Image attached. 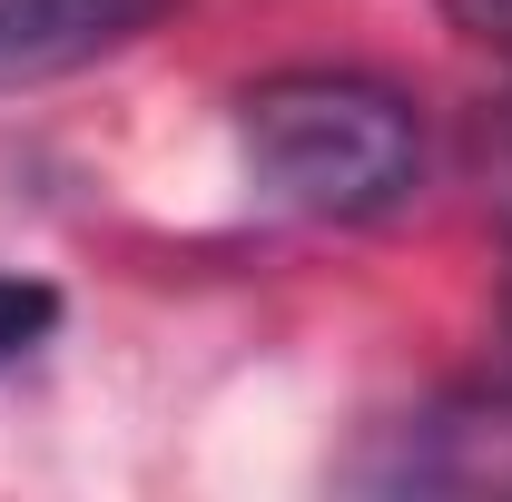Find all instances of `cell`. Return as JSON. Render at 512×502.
<instances>
[{
  "label": "cell",
  "mask_w": 512,
  "mask_h": 502,
  "mask_svg": "<svg viewBox=\"0 0 512 502\" xmlns=\"http://www.w3.org/2000/svg\"><path fill=\"white\" fill-rule=\"evenodd\" d=\"M503 178H512V119H503Z\"/></svg>",
  "instance_id": "5b68a950"
},
{
  "label": "cell",
  "mask_w": 512,
  "mask_h": 502,
  "mask_svg": "<svg viewBox=\"0 0 512 502\" xmlns=\"http://www.w3.org/2000/svg\"><path fill=\"white\" fill-rule=\"evenodd\" d=\"M237 148L266 207L365 227L424 188V119L365 69H276L237 109Z\"/></svg>",
  "instance_id": "6da1fadb"
},
{
  "label": "cell",
  "mask_w": 512,
  "mask_h": 502,
  "mask_svg": "<svg viewBox=\"0 0 512 502\" xmlns=\"http://www.w3.org/2000/svg\"><path fill=\"white\" fill-rule=\"evenodd\" d=\"M50 325H60V286H40V276H10V266H0V375H10V365H30V355L50 345Z\"/></svg>",
  "instance_id": "3957f363"
},
{
  "label": "cell",
  "mask_w": 512,
  "mask_h": 502,
  "mask_svg": "<svg viewBox=\"0 0 512 502\" xmlns=\"http://www.w3.org/2000/svg\"><path fill=\"white\" fill-rule=\"evenodd\" d=\"M168 10L178 0H0V99L119 60L128 40H148Z\"/></svg>",
  "instance_id": "7a4b0ae2"
},
{
  "label": "cell",
  "mask_w": 512,
  "mask_h": 502,
  "mask_svg": "<svg viewBox=\"0 0 512 502\" xmlns=\"http://www.w3.org/2000/svg\"><path fill=\"white\" fill-rule=\"evenodd\" d=\"M463 20H483V30H512V0H453Z\"/></svg>",
  "instance_id": "277c9868"
}]
</instances>
